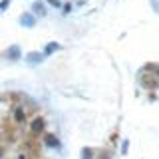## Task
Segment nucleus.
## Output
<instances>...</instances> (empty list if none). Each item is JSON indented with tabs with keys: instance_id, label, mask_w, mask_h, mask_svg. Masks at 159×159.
<instances>
[{
	"instance_id": "7",
	"label": "nucleus",
	"mask_w": 159,
	"mask_h": 159,
	"mask_svg": "<svg viewBox=\"0 0 159 159\" xmlns=\"http://www.w3.org/2000/svg\"><path fill=\"white\" fill-rule=\"evenodd\" d=\"M8 56H10V58H18V50H16V48H14L12 52H8Z\"/></svg>"
},
{
	"instance_id": "5",
	"label": "nucleus",
	"mask_w": 159,
	"mask_h": 159,
	"mask_svg": "<svg viewBox=\"0 0 159 159\" xmlns=\"http://www.w3.org/2000/svg\"><path fill=\"white\" fill-rule=\"evenodd\" d=\"M46 141H48V145H58V141H56L52 135H46Z\"/></svg>"
},
{
	"instance_id": "4",
	"label": "nucleus",
	"mask_w": 159,
	"mask_h": 159,
	"mask_svg": "<svg viewBox=\"0 0 159 159\" xmlns=\"http://www.w3.org/2000/svg\"><path fill=\"white\" fill-rule=\"evenodd\" d=\"M56 48H60L58 44H48L46 46V54H50V52H54V50H56Z\"/></svg>"
},
{
	"instance_id": "1",
	"label": "nucleus",
	"mask_w": 159,
	"mask_h": 159,
	"mask_svg": "<svg viewBox=\"0 0 159 159\" xmlns=\"http://www.w3.org/2000/svg\"><path fill=\"white\" fill-rule=\"evenodd\" d=\"M14 117H16V121H24V119H26L24 109H22V107H16V109H14Z\"/></svg>"
},
{
	"instance_id": "6",
	"label": "nucleus",
	"mask_w": 159,
	"mask_h": 159,
	"mask_svg": "<svg viewBox=\"0 0 159 159\" xmlns=\"http://www.w3.org/2000/svg\"><path fill=\"white\" fill-rule=\"evenodd\" d=\"M22 24H26V26H32V18H22Z\"/></svg>"
},
{
	"instance_id": "2",
	"label": "nucleus",
	"mask_w": 159,
	"mask_h": 159,
	"mask_svg": "<svg viewBox=\"0 0 159 159\" xmlns=\"http://www.w3.org/2000/svg\"><path fill=\"white\" fill-rule=\"evenodd\" d=\"M42 127H44V121L42 119H36L32 123V131H42Z\"/></svg>"
},
{
	"instance_id": "3",
	"label": "nucleus",
	"mask_w": 159,
	"mask_h": 159,
	"mask_svg": "<svg viewBox=\"0 0 159 159\" xmlns=\"http://www.w3.org/2000/svg\"><path fill=\"white\" fill-rule=\"evenodd\" d=\"M42 56L40 54H28V62H40Z\"/></svg>"
}]
</instances>
